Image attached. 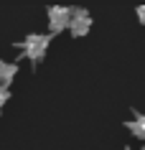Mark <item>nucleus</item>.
Returning a JSON list of instances; mask_svg holds the SVG:
<instances>
[{
	"label": "nucleus",
	"instance_id": "nucleus-1",
	"mask_svg": "<svg viewBox=\"0 0 145 150\" xmlns=\"http://www.w3.org/2000/svg\"><path fill=\"white\" fill-rule=\"evenodd\" d=\"M46 51H48V36H43V33H31L23 41V54L31 61H41Z\"/></svg>",
	"mask_w": 145,
	"mask_h": 150
},
{
	"label": "nucleus",
	"instance_id": "nucleus-2",
	"mask_svg": "<svg viewBox=\"0 0 145 150\" xmlns=\"http://www.w3.org/2000/svg\"><path fill=\"white\" fill-rule=\"evenodd\" d=\"M69 18H71V10L64 8V5L48 8V28H51V33H61L64 28H69Z\"/></svg>",
	"mask_w": 145,
	"mask_h": 150
},
{
	"label": "nucleus",
	"instance_id": "nucleus-3",
	"mask_svg": "<svg viewBox=\"0 0 145 150\" xmlns=\"http://www.w3.org/2000/svg\"><path fill=\"white\" fill-rule=\"evenodd\" d=\"M89 28H92V18L84 8H74L71 10V18H69V31L74 36H87Z\"/></svg>",
	"mask_w": 145,
	"mask_h": 150
},
{
	"label": "nucleus",
	"instance_id": "nucleus-4",
	"mask_svg": "<svg viewBox=\"0 0 145 150\" xmlns=\"http://www.w3.org/2000/svg\"><path fill=\"white\" fill-rule=\"evenodd\" d=\"M18 74V66L16 64H8V61H0V87L8 89V84L13 81V76Z\"/></svg>",
	"mask_w": 145,
	"mask_h": 150
},
{
	"label": "nucleus",
	"instance_id": "nucleus-5",
	"mask_svg": "<svg viewBox=\"0 0 145 150\" xmlns=\"http://www.w3.org/2000/svg\"><path fill=\"white\" fill-rule=\"evenodd\" d=\"M130 132L135 135L137 140H145V115H135V120L132 122H127Z\"/></svg>",
	"mask_w": 145,
	"mask_h": 150
},
{
	"label": "nucleus",
	"instance_id": "nucleus-6",
	"mask_svg": "<svg viewBox=\"0 0 145 150\" xmlns=\"http://www.w3.org/2000/svg\"><path fill=\"white\" fill-rule=\"evenodd\" d=\"M8 89H5V87H0V107H3V104H5V102H8Z\"/></svg>",
	"mask_w": 145,
	"mask_h": 150
},
{
	"label": "nucleus",
	"instance_id": "nucleus-7",
	"mask_svg": "<svg viewBox=\"0 0 145 150\" xmlns=\"http://www.w3.org/2000/svg\"><path fill=\"white\" fill-rule=\"evenodd\" d=\"M137 18L145 23V5H140V8H137Z\"/></svg>",
	"mask_w": 145,
	"mask_h": 150
},
{
	"label": "nucleus",
	"instance_id": "nucleus-8",
	"mask_svg": "<svg viewBox=\"0 0 145 150\" xmlns=\"http://www.w3.org/2000/svg\"><path fill=\"white\" fill-rule=\"evenodd\" d=\"M143 150H145V148H143Z\"/></svg>",
	"mask_w": 145,
	"mask_h": 150
}]
</instances>
